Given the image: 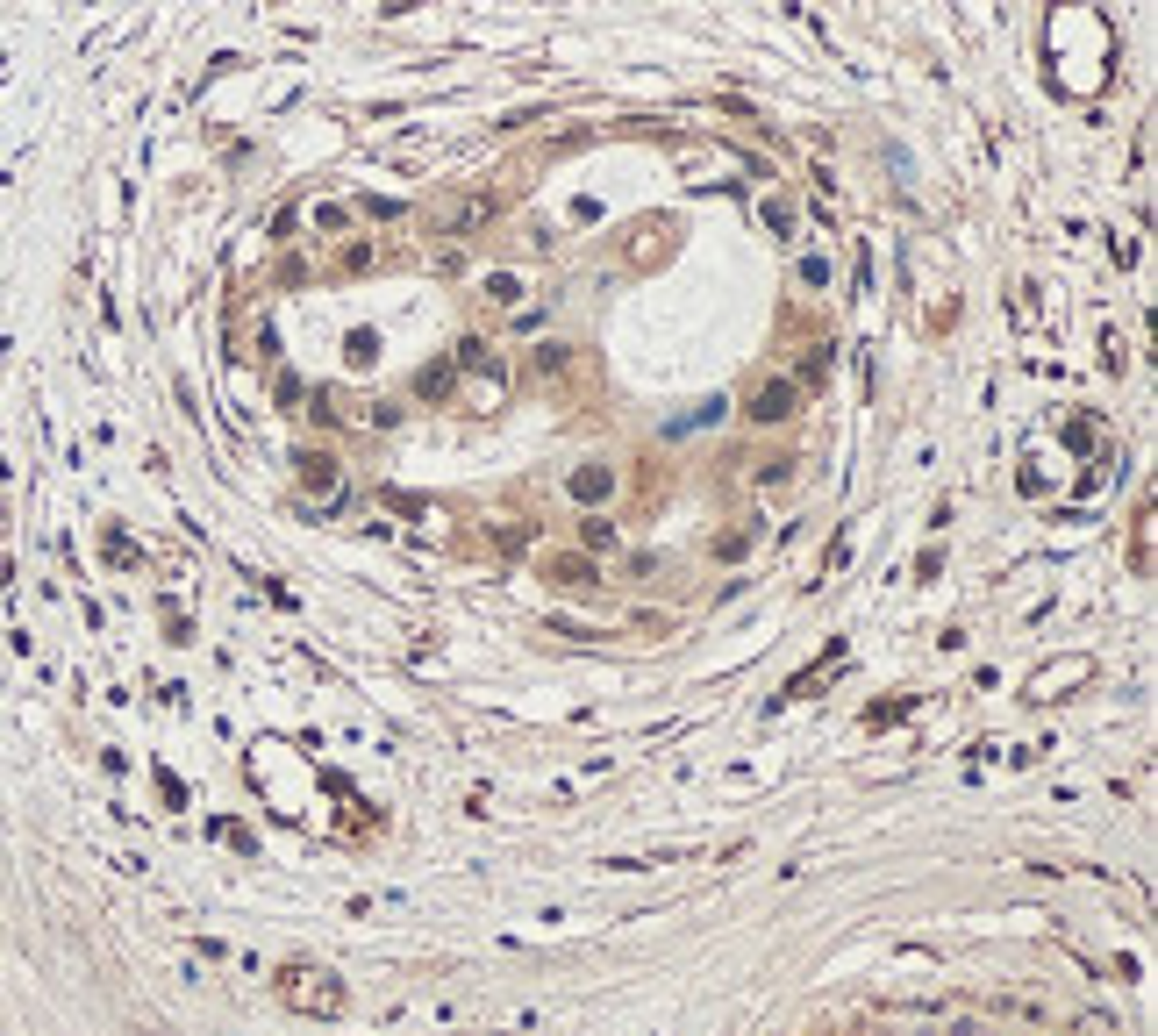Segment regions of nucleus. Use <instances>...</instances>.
<instances>
[{"label": "nucleus", "instance_id": "obj_1", "mask_svg": "<svg viewBox=\"0 0 1158 1036\" xmlns=\"http://www.w3.org/2000/svg\"><path fill=\"white\" fill-rule=\"evenodd\" d=\"M287 1001H293V1008H308V1015H329L344 994L329 986V972H293V979H287Z\"/></svg>", "mask_w": 1158, "mask_h": 1036}, {"label": "nucleus", "instance_id": "obj_2", "mask_svg": "<svg viewBox=\"0 0 1158 1036\" xmlns=\"http://www.w3.org/2000/svg\"><path fill=\"white\" fill-rule=\"evenodd\" d=\"M786 408H794V386H766V393H758V408H751V415H766V422H772V415H786Z\"/></svg>", "mask_w": 1158, "mask_h": 1036}]
</instances>
